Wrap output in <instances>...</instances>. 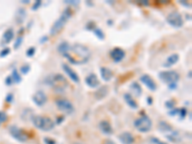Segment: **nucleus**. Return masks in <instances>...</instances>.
Listing matches in <instances>:
<instances>
[{"instance_id": "nucleus-44", "label": "nucleus", "mask_w": 192, "mask_h": 144, "mask_svg": "<svg viewBox=\"0 0 192 144\" xmlns=\"http://www.w3.org/2000/svg\"><path fill=\"white\" fill-rule=\"evenodd\" d=\"M22 3H24V4H26V3H27V4H29L30 2L28 1V0H27V1H25V0H23V1H22Z\"/></svg>"}, {"instance_id": "nucleus-43", "label": "nucleus", "mask_w": 192, "mask_h": 144, "mask_svg": "<svg viewBox=\"0 0 192 144\" xmlns=\"http://www.w3.org/2000/svg\"><path fill=\"white\" fill-rule=\"evenodd\" d=\"M147 100H148V102H147L148 105H152V103H153V102H152V98H151V97H148V98H147Z\"/></svg>"}, {"instance_id": "nucleus-36", "label": "nucleus", "mask_w": 192, "mask_h": 144, "mask_svg": "<svg viewBox=\"0 0 192 144\" xmlns=\"http://www.w3.org/2000/svg\"><path fill=\"white\" fill-rule=\"evenodd\" d=\"M151 141H152L153 143H155V144H167L165 142H162V141L158 140V138H155V137L151 138Z\"/></svg>"}, {"instance_id": "nucleus-10", "label": "nucleus", "mask_w": 192, "mask_h": 144, "mask_svg": "<svg viewBox=\"0 0 192 144\" xmlns=\"http://www.w3.org/2000/svg\"><path fill=\"white\" fill-rule=\"evenodd\" d=\"M46 101H47V96H46V94L42 90L37 91V92L34 94V96H33V102H34L38 107H42L43 105L46 103Z\"/></svg>"}, {"instance_id": "nucleus-23", "label": "nucleus", "mask_w": 192, "mask_h": 144, "mask_svg": "<svg viewBox=\"0 0 192 144\" xmlns=\"http://www.w3.org/2000/svg\"><path fill=\"white\" fill-rule=\"evenodd\" d=\"M13 37H15V33H13V29H8L3 35V38L5 40V42H7V43L10 42V41L13 38Z\"/></svg>"}, {"instance_id": "nucleus-32", "label": "nucleus", "mask_w": 192, "mask_h": 144, "mask_svg": "<svg viewBox=\"0 0 192 144\" xmlns=\"http://www.w3.org/2000/svg\"><path fill=\"white\" fill-rule=\"evenodd\" d=\"M174 106H175V102H173L171 100L167 101L166 103H165V107L167 108V109H169V110H173V109H174Z\"/></svg>"}, {"instance_id": "nucleus-25", "label": "nucleus", "mask_w": 192, "mask_h": 144, "mask_svg": "<svg viewBox=\"0 0 192 144\" xmlns=\"http://www.w3.org/2000/svg\"><path fill=\"white\" fill-rule=\"evenodd\" d=\"M108 92H109V89H108V87H101V88H99L97 91H96V94H95V97H97L99 94H101V96H100V98H99V100L100 99H103L105 96L108 94Z\"/></svg>"}, {"instance_id": "nucleus-3", "label": "nucleus", "mask_w": 192, "mask_h": 144, "mask_svg": "<svg viewBox=\"0 0 192 144\" xmlns=\"http://www.w3.org/2000/svg\"><path fill=\"white\" fill-rule=\"evenodd\" d=\"M32 120L34 126L38 130H40V131L48 132L53 130L55 127V123L53 122V120L49 117H46V116L36 115L33 117Z\"/></svg>"}, {"instance_id": "nucleus-12", "label": "nucleus", "mask_w": 192, "mask_h": 144, "mask_svg": "<svg viewBox=\"0 0 192 144\" xmlns=\"http://www.w3.org/2000/svg\"><path fill=\"white\" fill-rule=\"evenodd\" d=\"M111 59L113 60L115 63H119V62H121L123 59H124L125 52H124V50H122L121 48H118V47H116V48H113L111 51Z\"/></svg>"}, {"instance_id": "nucleus-40", "label": "nucleus", "mask_w": 192, "mask_h": 144, "mask_svg": "<svg viewBox=\"0 0 192 144\" xmlns=\"http://www.w3.org/2000/svg\"><path fill=\"white\" fill-rule=\"evenodd\" d=\"M168 87L170 88V89H176L177 84H170V85H168Z\"/></svg>"}, {"instance_id": "nucleus-4", "label": "nucleus", "mask_w": 192, "mask_h": 144, "mask_svg": "<svg viewBox=\"0 0 192 144\" xmlns=\"http://www.w3.org/2000/svg\"><path fill=\"white\" fill-rule=\"evenodd\" d=\"M71 15H72L71 11L68 9V8L67 9H65L64 11V13H62L61 15V16L59 17V19H57V20L55 21V23L52 25L51 29H50V35L55 36L61 31V30L64 27L65 24H66L67 20L70 18Z\"/></svg>"}, {"instance_id": "nucleus-29", "label": "nucleus", "mask_w": 192, "mask_h": 144, "mask_svg": "<svg viewBox=\"0 0 192 144\" xmlns=\"http://www.w3.org/2000/svg\"><path fill=\"white\" fill-rule=\"evenodd\" d=\"M36 53V48L35 47H30L28 50L26 51V55L28 57H33Z\"/></svg>"}, {"instance_id": "nucleus-18", "label": "nucleus", "mask_w": 192, "mask_h": 144, "mask_svg": "<svg viewBox=\"0 0 192 144\" xmlns=\"http://www.w3.org/2000/svg\"><path fill=\"white\" fill-rule=\"evenodd\" d=\"M99 128L101 130V132L105 135H109L113 133L112 132V128H111V124H109L108 121H101L100 124H99Z\"/></svg>"}, {"instance_id": "nucleus-28", "label": "nucleus", "mask_w": 192, "mask_h": 144, "mask_svg": "<svg viewBox=\"0 0 192 144\" xmlns=\"http://www.w3.org/2000/svg\"><path fill=\"white\" fill-rule=\"evenodd\" d=\"M20 71H21V73L27 74L30 71V65H22L20 67Z\"/></svg>"}, {"instance_id": "nucleus-26", "label": "nucleus", "mask_w": 192, "mask_h": 144, "mask_svg": "<svg viewBox=\"0 0 192 144\" xmlns=\"http://www.w3.org/2000/svg\"><path fill=\"white\" fill-rule=\"evenodd\" d=\"M11 77H12L13 81L15 83H19L21 82V77L20 75H19V73L17 72V70L16 69H13V72H12V75H11Z\"/></svg>"}, {"instance_id": "nucleus-17", "label": "nucleus", "mask_w": 192, "mask_h": 144, "mask_svg": "<svg viewBox=\"0 0 192 144\" xmlns=\"http://www.w3.org/2000/svg\"><path fill=\"white\" fill-rule=\"evenodd\" d=\"M100 73H101V77H102V79L104 80V81H106V82L111 81V78H112V76H113V73H112V71L109 68H108V67H101Z\"/></svg>"}, {"instance_id": "nucleus-42", "label": "nucleus", "mask_w": 192, "mask_h": 144, "mask_svg": "<svg viewBox=\"0 0 192 144\" xmlns=\"http://www.w3.org/2000/svg\"><path fill=\"white\" fill-rule=\"evenodd\" d=\"M65 3H66V4H71V5H77L79 3V2L78 1H76V2H74V1L73 2L72 1H65Z\"/></svg>"}, {"instance_id": "nucleus-5", "label": "nucleus", "mask_w": 192, "mask_h": 144, "mask_svg": "<svg viewBox=\"0 0 192 144\" xmlns=\"http://www.w3.org/2000/svg\"><path fill=\"white\" fill-rule=\"evenodd\" d=\"M134 125L138 132L148 133L152 129V120H151L148 116L144 115L136 119V120L134 121Z\"/></svg>"}, {"instance_id": "nucleus-14", "label": "nucleus", "mask_w": 192, "mask_h": 144, "mask_svg": "<svg viewBox=\"0 0 192 144\" xmlns=\"http://www.w3.org/2000/svg\"><path fill=\"white\" fill-rule=\"evenodd\" d=\"M62 68H64V70L65 73L67 74V76L69 77V78L72 80L74 83H79V82H80V79H79L78 74H77L76 72L70 67L69 65H66V63H64V65H62Z\"/></svg>"}, {"instance_id": "nucleus-41", "label": "nucleus", "mask_w": 192, "mask_h": 144, "mask_svg": "<svg viewBox=\"0 0 192 144\" xmlns=\"http://www.w3.org/2000/svg\"><path fill=\"white\" fill-rule=\"evenodd\" d=\"M47 38H48V37H47V36H44V37H43V38H40V43H43V42H45V41H47V40H48Z\"/></svg>"}, {"instance_id": "nucleus-7", "label": "nucleus", "mask_w": 192, "mask_h": 144, "mask_svg": "<svg viewBox=\"0 0 192 144\" xmlns=\"http://www.w3.org/2000/svg\"><path fill=\"white\" fill-rule=\"evenodd\" d=\"M166 21L169 25L174 28H181L183 25V19L182 15L179 12H172L170 13L166 17Z\"/></svg>"}, {"instance_id": "nucleus-30", "label": "nucleus", "mask_w": 192, "mask_h": 144, "mask_svg": "<svg viewBox=\"0 0 192 144\" xmlns=\"http://www.w3.org/2000/svg\"><path fill=\"white\" fill-rule=\"evenodd\" d=\"M178 114L180 115V118L181 119H183L185 118V116L186 115V110L185 108H182V109H179V113Z\"/></svg>"}, {"instance_id": "nucleus-38", "label": "nucleus", "mask_w": 192, "mask_h": 144, "mask_svg": "<svg viewBox=\"0 0 192 144\" xmlns=\"http://www.w3.org/2000/svg\"><path fill=\"white\" fill-rule=\"evenodd\" d=\"M13 94L9 93L6 97V101L8 102V103H11V102H13Z\"/></svg>"}, {"instance_id": "nucleus-20", "label": "nucleus", "mask_w": 192, "mask_h": 144, "mask_svg": "<svg viewBox=\"0 0 192 144\" xmlns=\"http://www.w3.org/2000/svg\"><path fill=\"white\" fill-rule=\"evenodd\" d=\"M69 50H70V45L66 41H64V42L60 43L59 45H58V51L62 55L69 53Z\"/></svg>"}, {"instance_id": "nucleus-34", "label": "nucleus", "mask_w": 192, "mask_h": 144, "mask_svg": "<svg viewBox=\"0 0 192 144\" xmlns=\"http://www.w3.org/2000/svg\"><path fill=\"white\" fill-rule=\"evenodd\" d=\"M7 120V114L3 112H0V123L5 122Z\"/></svg>"}, {"instance_id": "nucleus-35", "label": "nucleus", "mask_w": 192, "mask_h": 144, "mask_svg": "<svg viewBox=\"0 0 192 144\" xmlns=\"http://www.w3.org/2000/svg\"><path fill=\"white\" fill-rule=\"evenodd\" d=\"M9 53H10V49L9 48H5L4 50H2L1 53H0V57H5V56H7V55Z\"/></svg>"}, {"instance_id": "nucleus-39", "label": "nucleus", "mask_w": 192, "mask_h": 144, "mask_svg": "<svg viewBox=\"0 0 192 144\" xmlns=\"http://www.w3.org/2000/svg\"><path fill=\"white\" fill-rule=\"evenodd\" d=\"M5 82H6V84H7L8 85H11L13 84V81L12 77L9 76V77H7V79H6V81H5Z\"/></svg>"}, {"instance_id": "nucleus-11", "label": "nucleus", "mask_w": 192, "mask_h": 144, "mask_svg": "<svg viewBox=\"0 0 192 144\" xmlns=\"http://www.w3.org/2000/svg\"><path fill=\"white\" fill-rule=\"evenodd\" d=\"M140 81L142 82V84H144L146 85V87L148 89H150L152 91H155L157 89V85H156L155 81L152 79V77L147 75V74H144V75H142L140 77Z\"/></svg>"}, {"instance_id": "nucleus-6", "label": "nucleus", "mask_w": 192, "mask_h": 144, "mask_svg": "<svg viewBox=\"0 0 192 144\" xmlns=\"http://www.w3.org/2000/svg\"><path fill=\"white\" fill-rule=\"evenodd\" d=\"M158 78L160 81L165 83L167 85L170 84H177V82L180 80L179 73L176 71H161L158 73Z\"/></svg>"}, {"instance_id": "nucleus-13", "label": "nucleus", "mask_w": 192, "mask_h": 144, "mask_svg": "<svg viewBox=\"0 0 192 144\" xmlns=\"http://www.w3.org/2000/svg\"><path fill=\"white\" fill-rule=\"evenodd\" d=\"M85 81H86V84L87 87H89L90 88H96V87H99V85H100L98 77L93 73L89 74V76H87V78Z\"/></svg>"}, {"instance_id": "nucleus-15", "label": "nucleus", "mask_w": 192, "mask_h": 144, "mask_svg": "<svg viewBox=\"0 0 192 144\" xmlns=\"http://www.w3.org/2000/svg\"><path fill=\"white\" fill-rule=\"evenodd\" d=\"M118 138L123 144H133L134 141V137H133V135L129 132H124L118 135Z\"/></svg>"}, {"instance_id": "nucleus-21", "label": "nucleus", "mask_w": 192, "mask_h": 144, "mask_svg": "<svg viewBox=\"0 0 192 144\" xmlns=\"http://www.w3.org/2000/svg\"><path fill=\"white\" fill-rule=\"evenodd\" d=\"M158 130H160L161 133H168V132L173 131L172 127L167 122H165V121H160V122L158 123Z\"/></svg>"}, {"instance_id": "nucleus-33", "label": "nucleus", "mask_w": 192, "mask_h": 144, "mask_svg": "<svg viewBox=\"0 0 192 144\" xmlns=\"http://www.w3.org/2000/svg\"><path fill=\"white\" fill-rule=\"evenodd\" d=\"M40 6H42V1H40V0H38V1L35 2L34 6H33V8H32V10L33 11H37Z\"/></svg>"}, {"instance_id": "nucleus-45", "label": "nucleus", "mask_w": 192, "mask_h": 144, "mask_svg": "<svg viewBox=\"0 0 192 144\" xmlns=\"http://www.w3.org/2000/svg\"><path fill=\"white\" fill-rule=\"evenodd\" d=\"M187 76H188V78H189V79H191V71H189V73H188V75H187Z\"/></svg>"}, {"instance_id": "nucleus-19", "label": "nucleus", "mask_w": 192, "mask_h": 144, "mask_svg": "<svg viewBox=\"0 0 192 144\" xmlns=\"http://www.w3.org/2000/svg\"><path fill=\"white\" fill-rule=\"evenodd\" d=\"M124 100H125L126 103H127L128 106L130 108H132V109L136 110L138 108V103L134 101V99L133 98V96H132L130 93H125L124 94Z\"/></svg>"}, {"instance_id": "nucleus-27", "label": "nucleus", "mask_w": 192, "mask_h": 144, "mask_svg": "<svg viewBox=\"0 0 192 144\" xmlns=\"http://www.w3.org/2000/svg\"><path fill=\"white\" fill-rule=\"evenodd\" d=\"M93 33H94V35H95L98 38H99V40H104V38H105L104 32H103L101 29H99V28H95V29H93Z\"/></svg>"}, {"instance_id": "nucleus-8", "label": "nucleus", "mask_w": 192, "mask_h": 144, "mask_svg": "<svg viewBox=\"0 0 192 144\" xmlns=\"http://www.w3.org/2000/svg\"><path fill=\"white\" fill-rule=\"evenodd\" d=\"M56 106L62 112L65 114H71L74 112V106L68 100L65 99H60L56 101Z\"/></svg>"}, {"instance_id": "nucleus-31", "label": "nucleus", "mask_w": 192, "mask_h": 144, "mask_svg": "<svg viewBox=\"0 0 192 144\" xmlns=\"http://www.w3.org/2000/svg\"><path fill=\"white\" fill-rule=\"evenodd\" d=\"M22 41H23V38H22V37L18 38L17 40H15V45H13V47H15V49H17L18 47L21 45V43H22Z\"/></svg>"}, {"instance_id": "nucleus-1", "label": "nucleus", "mask_w": 192, "mask_h": 144, "mask_svg": "<svg viewBox=\"0 0 192 144\" xmlns=\"http://www.w3.org/2000/svg\"><path fill=\"white\" fill-rule=\"evenodd\" d=\"M73 55L64 54V56L74 65H80V63H86L89 60L90 51L87 46L80 43H75L73 46H70V50Z\"/></svg>"}, {"instance_id": "nucleus-22", "label": "nucleus", "mask_w": 192, "mask_h": 144, "mask_svg": "<svg viewBox=\"0 0 192 144\" xmlns=\"http://www.w3.org/2000/svg\"><path fill=\"white\" fill-rule=\"evenodd\" d=\"M131 89L136 96H140L142 93V88L136 82H133L131 84Z\"/></svg>"}, {"instance_id": "nucleus-16", "label": "nucleus", "mask_w": 192, "mask_h": 144, "mask_svg": "<svg viewBox=\"0 0 192 144\" xmlns=\"http://www.w3.org/2000/svg\"><path fill=\"white\" fill-rule=\"evenodd\" d=\"M178 61H179V55L178 54H172L165 60V62H164L162 66L163 67H170V66L176 65V63H178Z\"/></svg>"}, {"instance_id": "nucleus-24", "label": "nucleus", "mask_w": 192, "mask_h": 144, "mask_svg": "<svg viewBox=\"0 0 192 144\" xmlns=\"http://www.w3.org/2000/svg\"><path fill=\"white\" fill-rule=\"evenodd\" d=\"M26 16V13L24 9H19L17 11V15H16V20H17L18 23H21L24 19H25Z\"/></svg>"}, {"instance_id": "nucleus-2", "label": "nucleus", "mask_w": 192, "mask_h": 144, "mask_svg": "<svg viewBox=\"0 0 192 144\" xmlns=\"http://www.w3.org/2000/svg\"><path fill=\"white\" fill-rule=\"evenodd\" d=\"M47 82L48 85L58 93L64 92L68 87V85H69L67 80L65 79V77L60 73L53 74V75L49 76L47 78Z\"/></svg>"}, {"instance_id": "nucleus-37", "label": "nucleus", "mask_w": 192, "mask_h": 144, "mask_svg": "<svg viewBox=\"0 0 192 144\" xmlns=\"http://www.w3.org/2000/svg\"><path fill=\"white\" fill-rule=\"evenodd\" d=\"M44 142L45 144H56V141L53 140L52 138H48V137L44 138Z\"/></svg>"}, {"instance_id": "nucleus-9", "label": "nucleus", "mask_w": 192, "mask_h": 144, "mask_svg": "<svg viewBox=\"0 0 192 144\" xmlns=\"http://www.w3.org/2000/svg\"><path fill=\"white\" fill-rule=\"evenodd\" d=\"M10 134L13 137H15L16 140L20 141V142H25L28 140V135L24 133L22 130L19 129L16 126H11L9 128Z\"/></svg>"}]
</instances>
